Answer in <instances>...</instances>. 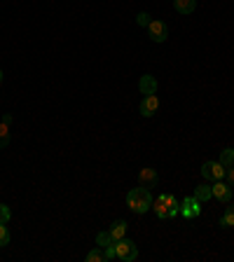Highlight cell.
<instances>
[{"label":"cell","instance_id":"cell-22","mask_svg":"<svg viewBox=\"0 0 234 262\" xmlns=\"http://www.w3.org/2000/svg\"><path fill=\"white\" fill-rule=\"evenodd\" d=\"M103 251H105V260H113V257H117V248H115V244L105 246Z\"/></svg>","mask_w":234,"mask_h":262},{"label":"cell","instance_id":"cell-18","mask_svg":"<svg viewBox=\"0 0 234 262\" xmlns=\"http://www.w3.org/2000/svg\"><path fill=\"white\" fill-rule=\"evenodd\" d=\"M84 260H87V262H103L105 260V251L101 248V246H96L94 251L87 253V257H84Z\"/></svg>","mask_w":234,"mask_h":262},{"label":"cell","instance_id":"cell-5","mask_svg":"<svg viewBox=\"0 0 234 262\" xmlns=\"http://www.w3.org/2000/svg\"><path fill=\"white\" fill-rule=\"evenodd\" d=\"M227 169H225L220 162H204L202 164V176L206 180H223Z\"/></svg>","mask_w":234,"mask_h":262},{"label":"cell","instance_id":"cell-21","mask_svg":"<svg viewBox=\"0 0 234 262\" xmlns=\"http://www.w3.org/2000/svg\"><path fill=\"white\" fill-rule=\"evenodd\" d=\"M7 244H10V232H7L5 225H0V248L7 246Z\"/></svg>","mask_w":234,"mask_h":262},{"label":"cell","instance_id":"cell-19","mask_svg":"<svg viewBox=\"0 0 234 262\" xmlns=\"http://www.w3.org/2000/svg\"><path fill=\"white\" fill-rule=\"evenodd\" d=\"M115 244L113 236H110V232H98L96 234V246H101V248H105V246Z\"/></svg>","mask_w":234,"mask_h":262},{"label":"cell","instance_id":"cell-12","mask_svg":"<svg viewBox=\"0 0 234 262\" xmlns=\"http://www.w3.org/2000/svg\"><path fill=\"white\" fill-rule=\"evenodd\" d=\"M108 232H110V236H113V241H120L122 236L126 234V220H115Z\"/></svg>","mask_w":234,"mask_h":262},{"label":"cell","instance_id":"cell-1","mask_svg":"<svg viewBox=\"0 0 234 262\" xmlns=\"http://www.w3.org/2000/svg\"><path fill=\"white\" fill-rule=\"evenodd\" d=\"M153 194H150V190H145V187H134V190H129V194H126V206H129V211L134 213H147L150 208H153Z\"/></svg>","mask_w":234,"mask_h":262},{"label":"cell","instance_id":"cell-14","mask_svg":"<svg viewBox=\"0 0 234 262\" xmlns=\"http://www.w3.org/2000/svg\"><path fill=\"white\" fill-rule=\"evenodd\" d=\"M195 199H199V202H208L213 196V190H211V185H199V187H195Z\"/></svg>","mask_w":234,"mask_h":262},{"label":"cell","instance_id":"cell-3","mask_svg":"<svg viewBox=\"0 0 234 262\" xmlns=\"http://www.w3.org/2000/svg\"><path fill=\"white\" fill-rule=\"evenodd\" d=\"M180 215H183V218H187V220L199 218V215H202V202H199V199H195V196L183 199V204H180Z\"/></svg>","mask_w":234,"mask_h":262},{"label":"cell","instance_id":"cell-9","mask_svg":"<svg viewBox=\"0 0 234 262\" xmlns=\"http://www.w3.org/2000/svg\"><path fill=\"white\" fill-rule=\"evenodd\" d=\"M138 89H141V94H145V96L157 94V80H155V75H143L141 82H138Z\"/></svg>","mask_w":234,"mask_h":262},{"label":"cell","instance_id":"cell-10","mask_svg":"<svg viewBox=\"0 0 234 262\" xmlns=\"http://www.w3.org/2000/svg\"><path fill=\"white\" fill-rule=\"evenodd\" d=\"M153 208H155V215L159 220H166L169 218V208H166V194H159L157 199L153 202Z\"/></svg>","mask_w":234,"mask_h":262},{"label":"cell","instance_id":"cell-8","mask_svg":"<svg viewBox=\"0 0 234 262\" xmlns=\"http://www.w3.org/2000/svg\"><path fill=\"white\" fill-rule=\"evenodd\" d=\"M138 110H141L143 117H153V115L159 110V98H157V94L143 96V101H141V105H138Z\"/></svg>","mask_w":234,"mask_h":262},{"label":"cell","instance_id":"cell-16","mask_svg":"<svg viewBox=\"0 0 234 262\" xmlns=\"http://www.w3.org/2000/svg\"><path fill=\"white\" fill-rule=\"evenodd\" d=\"M166 208H169V218H176V215L180 213V202L176 199V196L166 194Z\"/></svg>","mask_w":234,"mask_h":262},{"label":"cell","instance_id":"cell-2","mask_svg":"<svg viewBox=\"0 0 234 262\" xmlns=\"http://www.w3.org/2000/svg\"><path fill=\"white\" fill-rule=\"evenodd\" d=\"M115 248H117V257L124 262H134L138 257L136 241H131V239H124V236H122L120 241H115Z\"/></svg>","mask_w":234,"mask_h":262},{"label":"cell","instance_id":"cell-13","mask_svg":"<svg viewBox=\"0 0 234 262\" xmlns=\"http://www.w3.org/2000/svg\"><path fill=\"white\" fill-rule=\"evenodd\" d=\"M225 206H227V208H225V215L220 218L218 225L223 229H227V227H234V204L229 202V204H225Z\"/></svg>","mask_w":234,"mask_h":262},{"label":"cell","instance_id":"cell-17","mask_svg":"<svg viewBox=\"0 0 234 262\" xmlns=\"http://www.w3.org/2000/svg\"><path fill=\"white\" fill-rule=\"evenodd\" d=\"M10 145V124L0 122V150H5Z\"/></svg>","mask_w":234,"mask_h":262},{"label":"cell","instance_id":"cell-23","mask_svg":"<svg viewBox=\"0 0 234 262\" xmlns=\"http://www.w3.org/2000/svg\"><path fill=\"white\" fill-rule=\"evenodd\" d=\"M138 24H141V26H145L147 28V24L153 21V19H150V14H147V12H141V14H138V19H136Z\"/></svg>","mask_w":234,"mask_h":262},{"label":"cell","instance_id":"cell-11","mask_svg":"<svg viewBox=\"0 0 234 262\" xmlns=\"http://www.w3.org/2000/svg\"><path fill=\"white\" fill-rule=\"evenodd\" d=\"M174 7L178 14H192L197 10V0H174Z\"/></svg>","mask_w":234,"mask_h":262},{"label":"cell","instance_id":"cell-4","mask_svg":"<svg viewBox=\"0 0 234 262\" xmlns=\"http://www.w3.org/2000/svg\"><path fill=\"white\" fill-rule=\"evenodd\" d=\"M147 33H150V40L153 42H166L169 38V26L159 19H153V21L147 24Z\"/></svg>","mask_w":234,"mask_h":262},{"label":"cell","instance_id":"cell-7","mask_svg":"<svg viewBox=\"0 0 234 262\" xmlns=\"http://www.w3.org/2000/svg\"><path fill=\"white\" fill-rule=\"evenodd\" d=\"M213 190V199H218L220 204H229L232 202V187L227 185V183H223V180H216L211 185Z\"/></svg>","mask_w":234,"mask_h":262},{"label":"cell","instance_id":"cell-26","mask_svg":"<svg viewBox=\"0 0 234 262\" xmlns=\"http://www.w3.org/2000/svg\"><path fill=\"white\" fill-rule=\"evenodd\" d=\"M3 77H5V75H3V68H0V82H3Z\"/></svg>","mask_w":234,"mask_h":262},{"label":"cell","instance_id":"cell-24","mask_svg":"<svg viewBox=\"0 0 234 262\" xmlns=\"http://www.w3.org/2000/svg\"><path fill=\"white\" fill-rule=\"evenodd\" d=\"M225 178L229 180V187H234V166H229L227 173H225Z\"/></svg>","mask_w":234,"mask_h":262},{"label":"cell","instance_id":"cell-20","mask_svg":"<svg viewBox=\"0 0 234 262\" xmlns=\"http://www.w3.org/2000/svg\"><path fill=\"white\" fill-rule=\"evenodd\" d=\"M10 218H12L10 206H7V204H0V225H7L10 223Z\"/></svg>","mask_w":234,"mask_h":262},{"label":"cell","instance_id":"cell-25","mask_svg":"<svg viewBox=\"0 0 234 262\" xmlns=\"http://www.w3.org/2000/svg\"><path fill=\"white\" fill-rule=\"evenodd\" d=\"M12 120H14L12 115H5V117H3V122H5V124H12Z\"/></svg>","mask_w":234,"mask_h":262},{"label":"cell","instance_id":"cell-6","mask_svg":"<svg viewBox=\"0 0 234 262\" xmlns=\"http://www.w3.org/2000/svg\"><path fill=\"white\" fill-rule=\"evenodd\" d=\"M159 183V176L155 169H150V166H145V169L138 171V185L145 187V190H153V187H157Z\"/></svg>","mask_w":234,"mask_h":262},{"label":"cell","instance_id":"cell-15","mask_svg":"<svg viewBox=\"0 0 234 262\" xmlns=\"http://www.w3.org/2000/svg\"><path fill=\"white\" fill-rule=\"evenodd\" d=\"M220 164H223L225 169H229V166H234V147H225L223 152H220Z\"/></svg>","mask_w":234,"mask_h":262}]
</instances>
